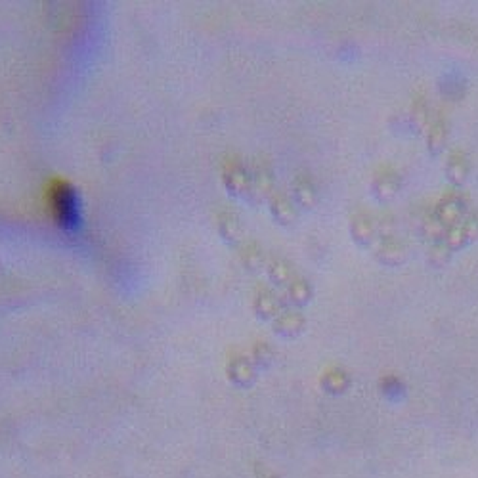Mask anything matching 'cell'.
<instances>
[{"mask_svg":"<svg viewBox=\"0 0 478 478\" xmlns=\"http://www.w3.org/2000/svg\"><path fill=\"white\" fill-rule=\"evenodd\" d=\"M52 210L56 222L63 232H79L82 226L81 197L68 184H61L52 192Z\"/></svg>","mask_w":478,"mask_h":478,"instance_id":"obj_1","label":"cell"},{"mask_svg":"<svg viewBox=\"0 0 478 478\" xmlns=\"http://www.w3.org/2000/svg\"><path fill=\"white\" fill-rule=\"evenodd\" d=\"M471 172V161L467 157V153L461 150H456L449 153L448 163H446V176L452 184H463L467 176Z\"/></svg>","mask_w":478,"mask_h":478,"instance_id":"obj_6","label":"cell"},{"mask_svg":"<svg viewBox=\"0 0 478 478\" xmlns=\"http://www.w3.org/2000/svg\"><path fill=\"white\" fill-rule=\"evenodd\" d=\"M348 385H350V377H348V373H346L344 369H341V367L329 369L327 373H325V377H323V387H325L329 392H333V394H341V392H344V390L348 389Z\"/></svg>","mask_w":478,"mask_h":478,"instance_id":"obj_9","label":"cell"},{"mask_svg":"<svg viewBox=\"0 0 478 478\" xmlns=\"http://www.w3.org/2000/svg\"><path fill=\"white\" fill-rule=\"evenodd\" d=\"M400 192V174L392 167H383L375 172L373 178V194L377 199H392Z\"/></svg>","mask_w":478,"mask_h":478,"instance_id":"obj_4","label":"cell"},{"mask_svg":"<svg viewBox=\"0 0 478 478\" xmlns=\"http://www.w3.org/2000/svg\"><path fill=\"white\" fill-rule=\"evenodd\" d=\"M377 220L369 213H356L352 218V238L358 241L360 245H369L377 238Z\"/></svg>","mask_w":478,"mask_h":478,"instance_id":"obj_5","label":"cell"},{"mask_svg":"<svg viewBox=\"0 0 478 478\" xmlns=\"http://www.w3.org/2000/svg\"><path fill=\"white\" fill-rule=\"evenodd\" d=\"M421 228H423L425 236L431 239L433 243L434 241H440V238H444V232H446V228H444V224L438 220V217L434 215V210L433 213H429V215H425Z\"/></svg>","mask_w":478,"mask_h":478,"instance_id":"obj_10","label":"cell"},{"mask_svg":"<svg viewBox=\"0 0 478 478\" xmlns=\"http://www.w3.org/2000/svg\"><path fill=\"white\" fill-rule=\"evenodd\" d=\"M434 215L438 217L444 228H449V226L457 224L467 215V205L459 194H446L440 201L436 203Z\"/></svg>","mask_w":478,"mask_h":478,"instance_id":"obj_2","label":"cell"},{"mask_svg":"<svg viewBox=\"0 0 478 478\" xmlns=\"http://www.w3.org/2000/svg\"><path fill=\"white\" fill-rule=\"evenodd\" d=\"M469 241H471V236H469L467 228H465L463 218H461L457 224L446 228V232H444V243H446L452 251L461 249V247L467 245Z\"/></svg>","mask_w":478,"mask_h":478,"instance_id":"obj_8","label":"cell"},{"mask_svg":"<svg viewBox=\"0 0 478 478\" xmlns=\"http://www.w3.org/2000/svg\"><path fill=\"white\" fill-rule=\"evenodd\" d=\"M446 136H448V125L442 117L429 121L426 125V146L433 153H440L446 146Z\"/></svg>","mask_w":478,"mask_h":478,"instance_id":"obj_7","label":"cell"},{"mask_svg":"<svg viewBox=\"0 0 478 478\" xmlns=\"http://www.w3.org/2000/svg\"><path fill=\"white\" fill-rule=\"evenodd\" d=\"M406 245L402 241L392 236V233H385L381 238L377 239V245H375V256L379 259L385 264L389 266H398L406 261Z\"/></svg>","mask_w":478,"mask_h":478,"instance_id":"obj_3","label":"cell"},{"mask_svg":"<svg viewBox=\"0 0 478 478\" xmlns=\"http://www.w3.org/2000/svg\"><path fill=\"white\" fill-rule=\"evenodd\" d=\"M449 254H452V249L444 241H434L426 256H429V262L434 266H444L449 261Z\"/></svg>","mask_w":478,"mask_h":478,"instance_id":"obj_11","label":"cell"},{"mask_svg":"<svg viewBox=\"0 0 478 478\" xmlns=\"http://www.w3.org/2000/svg\"><path fill=\"white\" fill-rule=\"evenodd\" d=\"M266 478H279L277 475H270V477H266Z\"/></svg>","mask_w":478,"mask_h":478,"instance_id":"obj_12","label":"cell"}]
</instances>
